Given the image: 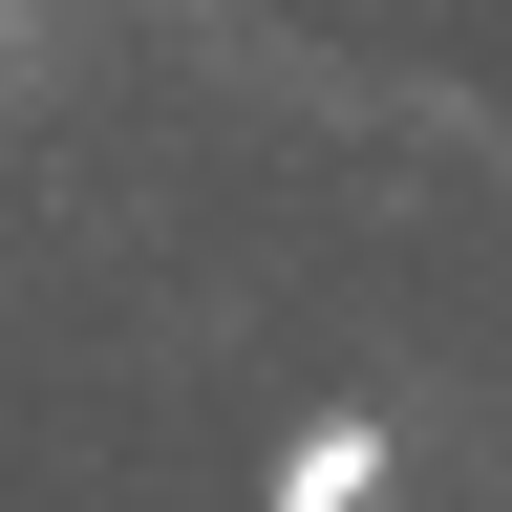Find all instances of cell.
I'll return each instance as SVG.
<instances>
[{
    "label": "cell",
    "instance_id": "obj_1",
    "mask_svg": "<svg viewBox=\"0 0 512 512\" xmlns=\"http://www.w3.org/2000/svg\"><path fill=\"white\" fill-rule=\"evenodd\" d=\"M363 491H384V406H320L278 448V512H363Z\"/></svg>",
    "mask_w": 512,
    "mask_h": 512
}]
</instances>
